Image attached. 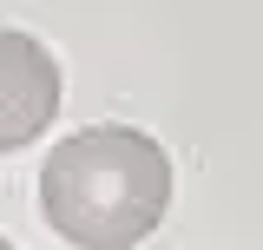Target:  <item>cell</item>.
<instances>
[{"instance_id": "2", "label": "cell", "mask_w": 263, "mask_h": 250, "mask_svg": "<svg viewBox=\"0 0 263 250\" xmlns=\"http://www.w3.org/2000/svg\"><path fill=\"white\" fill-rule=\"evenodd\" d=\"M60 112V66L20 27H0V152L33 145Z\"/></svg>"}, {"instance_id": "1", "label": "cell", "mask_w": 263, "mask_h": 250, "mask_svg": "<svg viewBox=\"0 0 263 250\" xmlns=\"http://www.w3.org/2000/svg\"><path fill=\"white\" fill-rule=\"evenodd\" d=\"M171 211V158L138 125H79L40 165V218L79 250L145 244Z\"/></svg>"}, {"instance_id": "3", "label": "cell", "mask_w": 263, "mask_h": 250, "mask_svg": "<svg viewBox=\"0 0 263 250\" xmlns=\"http://www.w3.org/2000/svg\"><path fill=\"white\" fill-rule=\"evenodd\" d=\"M0 250H13V244H7V237H0Z\"/></svg>"}]
</instances>
